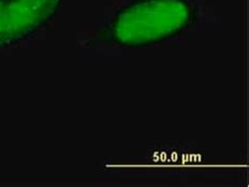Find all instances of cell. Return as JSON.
Listing matches in <instances>:
<instances>
[{"label": "cell", "mask_w": 249, "mask_h": 187, "mask_svg": "<svg viewBox=\"0 0 249 187\" xmlns=\"http://www.w3.org/2000/svg\"><path fill=\"white\" fill-rule=\"evenodd\" d=\"M187 17V6L180 0H144L118 14L114 36L125 43L159 39L180 30Z\"/></svg>", "instance_id": "obj_1"}, {"label": "cell", "mask_w": 249, "mask_h": 187, "mask_svg": "<svg viewBox=\"0 0 249 187\" xmlns=\"http://www.w3.org/2000/svg\"><path fill=\"white\" fill-rule=\"evenodd\" d=\"M61 0H0V50L28 37L55 15Z\"/></svg>", "instance_id": "obj_2"}]
</instances>
